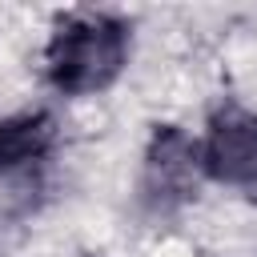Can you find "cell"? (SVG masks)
Returning <instances> with one entry per match:
<instances>
[{
	"label": "cell",
	"instance_id": "cell-1",
	"mask_svg": "<svg viewBox=\"0 0 257 257\" xmlns=\"http://www.w3.org/2000/svg\"><path fill=\"white\" fill-rule=\"evenodd\" d=\"M128 64V28L108 12L64 16L44 48V72L52 88L68 96L104 92Z\"/></svg>",
	"mask_w": 257,
	"mask_h": 257
},
{
	"label": "cell",
	"instance_id": "cell-2",
	"mask_svg": "<svg viewBox=\"0 0 257 257\" xmlns=\"http://www.w3.org/2000/svg\"><path fill=\"white\" fill-rule=\"evenodd\" d=\"M201 145V173L237 185V189H257V112L249 108H221L209 120V133Z\"/></svg>",
	"mask_w": 257,
	"mask_h": 257
},
{
	"label": "cell",
	"instance_id": "cell-3",
	"mask_svg": "<svg viewBox=\"0 0 257 257\" xmlns=\"http://www.w3.org/2000/svg\"><path fill=\"white\" fill-rule=\"evenodd\" d=\"M197 177H201V145L173 124L157 128L145 153V181H141L145 201L153 209H177L193 197Z\"/></svg>",
	"mask_w": 257,
	"mask_h": 257
},
{
	"label": "cell",
	"instance_id": "cell-4",
	"mask_svg": "<svg viewBox=\"0 0 257 257\" xmlns=\"http://www.w3.org/2000/svg\"><path fill=\"white\" fill-rule=\"evenodd\" d=\"M52 116L48 112H16L0 116V173L24 169L40 161L52 145Z\"/></svg>",
	"mask_w": 257,
	"mask_h": 257
}]
</instances>
